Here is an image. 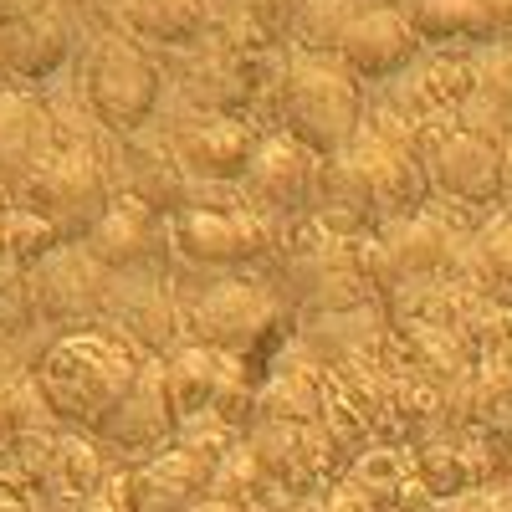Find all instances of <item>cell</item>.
<instances>
[{
	"label": "cell",
	"mask_w": 512,
	"mask_h": 512,
	"mask_svg": "<svg viewBox=\"0 0 512 512\" xmlns=\"http://www.w3.org/2000/svg\"><path fill=\"white\" fill-rule=\"evenodd\" d=\"M451 512H512V487H477L451 502Z\"/></svg>",
	"instance_id": "1"
}]
</instances>
